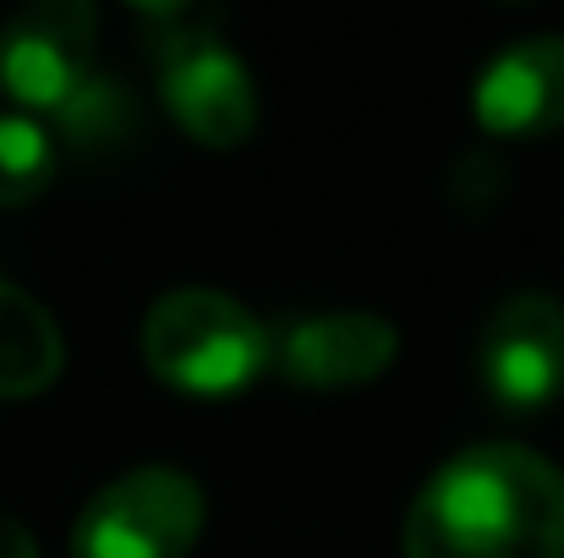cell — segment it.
<instances>
[{
	"label": "cell",
	"mask_w": 564,
	"mask_h": 558,
	"mask_svg": "<svg viewBox=\"0 0 564 558\" xmlns=\"http://www.w3.org/2000/svg\"><path fill=\"white\" fill-rule=\"evenodd\" d=\"M66 362L55 318L17 285L0 280V400L44 394Z\"/></svg>",
	"instance_id": "obj_9"
},
{
	"label": "cell",
	"mask_w": 564,
	"mask_h": 558,
	"mask_svg": "<svg viewBox=\"0 0 564 558\" xmlns=\"http://www.w3.org/2000/svg\"><path fill=\"white\" fill-rule=\"evenodd\" d=\"M471 116L494 138H543L564 127V33H538L499 50L477 88Z\"/></svg>",
	"instance_id": "obj_8"
},
{
	"label": "cell",
	"mask_w": 564,
	"mask_h": 558,
	"mask_svg": "<svg viewBox=\"0 0 564 558\" xmlns=\"http://www.w3.org/2000/svg\"><path fill=\"white\" fill-rule=\"evenodd\" d=\"M149 17L165 28L154 39V61H160V88H165L176 127L208 149L247 143L258 127V88L247 66L214 39V17L187 11V6H165Z\"/></svg>",
	"instance_id": "obj_3"
},
{
	"label": "cell",
	"mask_w": 564,
	"mask_h": 558,
	"mask_svg": "<svg viewBox=\"0 0 564 558\" xmlns=\"http://www.w3.org/2000/svg\"><path fill=\"white\" fill-rule=\"evenodd\" d=\"M55 182V138L33 116H0V208L33 203Z\"/></svg>",
	"instance_id": "obj_10"
},
{
	"label": "cell",
	"mask_w": 564,
	"mask_h": 558,
	"mask_svg": "<svg viewBox=\"0 0 564 558\" xmlns=\"http://www.w3.org/2000/svg\"><path fill=\"white\" fill-rule=\"evenodd\" d=\"M405 558H564V471L516 444L444 460L411 499Z\"/></svg>",
	"instance_id": "obj_1"
},
{
	"label": "cell",
	"mask_w": 564,
	"mask_h": 558,
	"mask_svg": "<svg viewBox=\"0 0 564 558\" xmlns=\"http://www.w3.org/2000/svg\"><path fill=\"white\" fill-rule=\"evenodd\" d=\"M61 121V132L72 138V143H116L121 132H138V110H132V99L116 88V83H105V77H88V88L55 116Z\"/></svg>",
	"instance_id": "obj_11"
},
{
	"label": "cell",
	"mask_w": 564,
	"mask_h": 558,
	"mask_svg": "<svg viewBox=\"0 0 564 558\" xmlns=\"http://www.w3.org/2000/svg\"><path fill=\"white\" fill-rule=\"evenodd\" d=\"M400 335L378 313H313L274 335L269 362L302 389H357L389 372Z\"/></svg>",
	"instance_id": "obj_7"
},
{
	"label": "cell",
	"mask_w": 564,
	"mask_h": 558,
	"mask_svg": "<svg viewBox=\"0 0 564 558\" xmlns=\"http://www.w3.org/2000/svg\"><path fill=\"white\" fill-rule=\"evenodd\" d=\"M197 532L203 488L176 466H138L83 504L72 558H187Z\"/></svg>",
	"instance_id": "obj_4"
},
{
	"label": "cell",
	"mask_w": 564,
	"mask_h": 558,
	"mask_svg": "<svg viewBox=\"0 0 564 558\" xmlns=\"http://www.w3.org/2000/svg\"><path fill=\"white\" fill-rule=\"evenodd\" d=\"M99 17L83 0H39L0 28V88L22 110L61 116L94 77Z\"/></svg>",
	"instance_id": "obj_5"
},
{
	"label": "cell",
	"mask_w": 564,
	"mask_h": 558,
	"mask_svg": "<svg viewBox=\"0 0 564 558\" xmlns=\"http://www.w3.org/2000/svg\"><path fill=\"white\" fill-rule=\"evenodd\" d=\"M471 372L482 394L505 411H538L564 389V302L510 296L488 313L471 346Z\"/></svg>",
	"instance_id": "obj_6"
},
{
	"label": "cell",
	"mask_w": 564,
	"mask_h": 558,
	"mask_svg": "<svg viewBox=\"0 0 564 558\" xmlns=\"http://www.w3.org/2000/svg\"><path fill=\"white\" fill-rule=\"evenodd\" d=\"M274 335L225 291H171L149 307L143 357L149 372L192 400H230L269 368Z\"/></svg>",
	"instance_id": "obj_2"
},
{
	"label": "cell",
	"mask_w": 564,
	"mask_h": 558,
	"mask_svg": "<svg viewBox=\"0 0 564 558\" xmlns=\"http://www.w3.org/2000/svg\"><path fill=\"white\" fill-rule=\"evenodd\" d=\"M0 558H39V543H33L28 526L11 521V515H0Z\"/></svg>",
	"instance_id": "obj_12"
}]
</instances>
